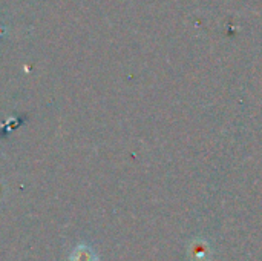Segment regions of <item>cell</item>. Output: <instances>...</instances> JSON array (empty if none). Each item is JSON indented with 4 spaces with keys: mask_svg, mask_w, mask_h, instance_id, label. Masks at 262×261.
Masks as SVG:
<instances>
[{
    "mask_svg": "<svg viewBox=\"0 0 262 261\" xmlns=\"http://www.w3.org/2000/svg\"><path fill=\"white\" fill-rule=\"evenodd\" d=\"M71 261H97L95 260V254L89 246H78L75 248V251L71 255Z\"/></svg>",
    "mask_w": 262,
    "mask_h": 261,
    "instance_id": "cell-1",
    "label": "cell"
}]
</instances>
